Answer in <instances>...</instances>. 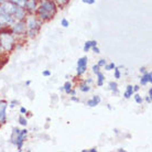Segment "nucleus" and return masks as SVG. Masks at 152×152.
I'll return each mask as SVG.
<instances>
[{"label":"nucleus","instance_id":"nucleus-41","mask_svg":"<svg viewBox=\"0 0 152 152\" xmlns=\"http://www.w3.org/2000/svg\"><path fill=\"white\" fill-rule=\"evenodd\" d=\"M98 150L96 148H91V149H88V152H97Z\"/></svg>","mask_w":152,"mask_h":152},{"label":"nucleus","instance_id":"nucleus-30","mask_svg":"<svg viewBox=\"0 0 152 152\" xmlns=\"http://www.w3.org/2000/svg\"><path fill=\"white\" fill-rule=\"evenodd\" d=\"M42 75L44 76V77H50V76L52 75V73H51L50 69H44V71L42 72Z\"/></svg>","mask_w":152,"mask_h":152},{"label":"nucleus","instance_id":"nucleus-19","mask_svg":"<svg viewBox=\"0 0 152 152\" xmlns=\"http://www.w3.org/2000/svg\"><path fill=\"white\" fill-rule=\"evenodd\" d=\"M20 132V129L18 128V127H15L13 129H12V132H11V136H10V139H9V142L11 143V145H13V142H15V138H17V136L19 134Z\"/></svg>","mask_w":152,"mask_h":152},{"label":"nucleus","instance_id":"nucleus-49","mask_svg":"<svg viewBox=\"0 0 152 152\" xmlns=\"http://www.w3.org/2000/svg\"><path fill=\"white\" fill-rule=\"evenodd\" d=\"M2 12L4 11H2V8H1V4H0V13H2Z\"/></svg>","mask_w":152,"mask_h":152},{"label":"nucleus","instance_id":"nucleus-29","mask_svg":"<svg viewBox=\"0 0 152 152\" xmlns=\"http://www.w3.org/2000/svg\"><path fill=\"white\" fill-rule=\"evenodd\" d=\"M100 71V67H99L97 64H94L93 66H91V72L94 73V74H96L97 72H99Z\"/></svg>","mask_w":152,"mask_h":152},{"label":"nucleus","instance_id":"nucleus-25","mask_svg":"<svg viewBox=\"0 0 152 152\" xmlns=\"http://www.w3.org/2000/svg\"><path fill=\"white\" fill-rule=\"evenodd\" d=\"M115 67H116V64H115L114 62H110V63H106V64H105V66H104L105 71H107V72H109V71H113Z\"/></svg>","mask_w":152,"mask_h":152},{"label":"nucleus","instance_id":"nucleus-12","mask_svg":"<svg viewBox=\"0 0 152 152\" xmlns=\"http://www.w3.org/2000/svg\"><path fill=\"white\" fill-rule=\"evenodd\" d=\"M151 83H152V73L147 71V72L143 73L140 76V85L145 86L147 84H151Z\"/></svg>","mask_w":152,"mask_h":152},{"label":"nucleus","instance_id":"nucleus-5","mask_svg":"<svg viewBox=\"0 0 152 152\" xmlns=\"http://www.w3.org/2000/svg\"><path fill=\"white\" fill-rule=\"evenodd\" d=\"M28 133H29V130H28L27 128H24V129L20 130L19 134L15 138V142H13V145L17 147L18 151H22L23 150V145H24V141H26V139H27V137H28Z\"/></svg>","mask_w":152,"mask_h":152},{"label":"nucleus","instance_id":"nucleus-22","mask_svg":"<svg viewBox=\"0 0 152 152\" xmlns=\"http://www.w3.org/2000/svg\"><path fill=\"white\" fill-rule=\"evenodd\" d=\"M54 2L56 4L57 7L63 8V7H65V6H67V4H69V0H54Z\"/></svg>","mask_w":152,"mask_h":152},{"label":"nucleus","instance_id":"nucleus-7","mask_svg":"<svg viewBox=\"0 0 152 152\" xmlns=\"http://www.w3.org/2000/svg\"><path fill=\"white\" fill-rule=\"evenodd\" d=\"M39 7V0H27L24 4V9L28 15H35Z\"/></svg>","mask_w":152,"mask_h":152},{"label":"nucleus","instance_id":"nucleus-45","mask_svg":"<svg viewBox=\"0 0 152 152\" xmlns=\"http://www.w3.org/2000/svg\"><path fill=\"white\" fill-rule=\"evenodd\" d=\"M82 152H88V149H83V150H82Z\"/></svg>","mask_w":152,"mask_h":152},{"label":"nucleus","instance_id":"nucleus-18","mask_svg":"<svg viewBox=\"0 0 152 152\" xmlns=\"http://www.w3.org/2000/svg\"><path fill=\"white\" fill-rule=\"evenodd\" d=\"M133 95V88H132V85H127V87H126V91L124 93V98L126 99H129L131 98V96Z\"/></svg>","mask_w":152,"mask_h":152},{"label":"nucleus","instance_id":"nucleus-34","mask_svg":"<svg viewBox=\"0 0 152 152\" xmlns=\"http://www.w3.org/2000/svg\"><path fill=\"white\" fill-rule=\"evenodd\" d=\"M84 4H94L96 2V0H82Z\"/></svg>","mask_w":152,"mask_h":152},{"label":"nucleus","instance_id":"nucleus-6","mask_svg":"<svg viewBox=\"0 0 152 152\" xmlns=\"http://www.w3.org/2000/svg\"><path fill=\"white\" fill-rule=\"evenodd\" d=\"M88 58L87 56H82L77 60V67H76V75L82 76L87 71Z\"/></svg>","mask_w":152,"mask_h":152},{"label":"nucleus","instance_id":"nucleus-11","mask_svg":"<svg viewBox=\"0 0 152 152\" xmlns=\"http://www.w3.org/2000/svg\"><path fill=\"white\" fill-rule=\"evenodd\" d=\"M27 15H28V12L26 11V9H24V8L17 7V9H15V11L13 12L12 17H13V19H15V21H20V20L26 19Z\"/></svg>","mask_w":152,"mask_h":152},{"label":"nucleus","instance_id":"nucleus-15","mask_svg":"<svg viewBox=\"0 0 152 152\" xmlns=\"http://www.w3.org/2000/svg\"><path fill=\"white\" fill-rule=\"evenodd\" d=\"M96 78H97L96 85H97L98 87H103L104 84H105V75L99 71V72L96 73Z\"/></svg>","mask_w":152,"mask_h":152},{"label":"nucleus","instance_id":"nucleus-35","mask_svg":"<svg viewBox=\"0 0 152 152\" xmlns=\"http://www.w3.org/2000/svg\"><path fill=\"white\" fill-rule=\"evenodd\" d=\"M91 50H93V52H95L96 54H99V53H100V49H99V48L97 45H96V46H93V48H91Z\"/></svg>","mask_w":152,"mask_h":152},{"label":"nucleus","instance_id":"nucleus-44","mask_svg":"<svg viewBox=\"0 0 152 152\" xmlns=\"http://www.w3.org/2000/svg\"><path fill=\"white\" fill-rule=\"evenodd\" d=\"M117 151H118V152H126V150H125V149H122V148H120V149H118Z\"/></svg>","mask_w":152,"mask_h":152},{"label":"nucleus","instance_id":"nucleus-31","mask_svg":"<svg viewBox=\"0 0 152 152\" xmlns=\"http://www.w3.org/2000/svg\"><path fill=\"white\" fill-rule=\"evenodd\" d=\"M18 104H19V102H18V100H11V102H10V103L8 104V105H9V107H10V108H15V106H17V105H18Z\"/></svg>","mask_w":152,"mask_h":152},{"label":"nucleus","instance_id":"nucleus-39","mask_svg":"<svg viewBox=\"0 0 152 152\" xmlns=\"http://www.w3.org/2000/svg\"><path fill=\"white\" fill-rule=\"evenodd\" d=\"M139 71H140L141 74H143V73L147 72V69H145V66H142V67H140V69H139Z\"/></svg>","mask_w":152,"mask_h":152},{"label":"nucleus","instance_id":"nucleus-9","mask_svg":"<svg viewBox=\"0 0 152 152\" xmlns=\"http://www.w3.org/2000/svg\"><path fill=\"white\" fill-rule=\"evenodd\" d=\"M7 108L8 102L7 100H0V127L7 122Z\"/></svg>","mask_w":152,"mask_h":152},{"label":"nucleus","instance_id":"nucleus-33","mask_svg":"<svg viewBox=\"0 0 152 152\" xmlns=\"http://www.w3.org/2000/svg\"><path fill=\"white\" fill-rule=\"evenodd\" d=\"M20 114L21 115H27L28 114V109L26 107H20Z\"/></svg>","mask_w":152,"mask_h":152},{"label":"nucleus","instance_id":"nucleus-1","mask_svg":"<svg viewBox=\"0 0 152 152\" xmlns=\"http://www.w3.org/2000/svg\"><path fill=\"white\" fill-rule=\"evenodd\" d=\"M57 9L58 7L54 2V0H41L39 2V7L35 15L42 22H45L52 20L56 15Z\"/></svg>","mask_w":152,"mask_h":152},{"label":"nucleus","instance_id":"nucleus-24","mask_svg":"<svg viewBox=\"0 0 152 152\" xmlns=\"http://www.w3.org/2000/svg\"><path fill=\"white\" fill-rule=\"evenodd\" d=\"M10 2H12V4H15L17 7H21L23 8L24 7V4H26V1L27 0H9Z\"/></svg>","mask_w":152,"mask_h":152},{"label":"nucleus","instance_id":"nucleus-20","mask_svg":"<svg viewBox=\"0 0 152 152\" xmlns=\"http://www.w3.org/2000/svg\"><path fill=\"white\" fill-rule=\"evenodd\" d=\"M63 87H64L65 93H66L67 95H69V91H71V89L73 88V83L71 80H66L64 83V85H63Z\"/></svg>","mask_w":152,"mask_h":152},{"label":"nucleus","instance_id":"nucleus-13","mask_svg":"<svg viewBox=\"0 0 152 152\" xmlns=\"http://www.w3.org/2000/svg\"><path fill=\"white\" fill-rule=\"evenodd\" d=\"M100 102H102L100 96L95 95V96H93V97H91V99H88L87 102H86V105H87L88 107H96L100 104Z\"/></svg>","mask_w":152,"mask_h":152},{"label":"nucleus","instance_id":"nucleus-10","mask_svg":"<svg viewBox=\"0 0 152 152\" xmlns=\"http://www.w3.org/2000/svg\"><path fill=\"white\" fill-rule=\"evenodd\" d=\"M1 8H2V11L4 13L12 15L13 12L15 11V9H17V6L15 4H12V2H10L9 0H7V1H4V4H1Z\"/></svg>","mask_w":152,"mask_h":152},{"label":"nucleus","instance_id":"nucleus-3","mask_svg":"<svg viewBox=\"0 0 152 152\" xmlns=\"http://www.w3.org/2000/svg\"><path fill=\"white\" fill-rule=\"evenodd\" d=\"M24 21L27 24V37L30 39L35 38L41 30L43 22L37 17V15H27Z\"/></svg>","mask_w":152,"mask_h":152},{"label":"nucleus","instance_id":"nucleus-26","mask_svg":"<svg viewBox=\"0 0 152 152\" xmlns=\"http://www.w3.org/2000/svg\"><path fill=\"white\" fill-rule=\"evenodd\" d=\"M121 77V72H120V69L118 67V66H116L114 69V78H116V80H119Z\"/></svg>","mask_w":152,"mask_h":152},{"label":"nucleus","instance_id":"nucleus-4","mask_svg":"<svg viewBox=\"0 0 152 152\" xmlns=\"http://www.w3.org/2000/svg\"><path fill=\"white\" fill-rule=\"evenodd\" d=\"M10 30L13 34L15 35L17 39L26 38L27 37V24L24 20H20V21H15V23L10 27Z\"/></svg>","mask_w":152,"mask_h":152},{"label":"nucleus","instance_id":"nucleus-32","mask_svg":"<svg viewBox=\"0 0 152 152\" xmlns=\"http://www.w3.org/2000/svg\"><path fill=\"white\" fill-rule=\"evenodd\" d=\"M71 100H72V102H74V103H80V99L78 98V97H76V95H74V96H71Z\"/></svg>","mask_w":152,"mask_h":152},{"label":"nucleus","instance_id":"nucleus-23","mask_svg":"<svg viewBox=\"0 0 152 152\" xmlns=\"http://www.w3.org/2000/svg\"><path fill=\"white\" fill-rule=\"evenodd\" d=\"M132 96H133V99H134V102H136L138 105H141V104L143 103V98H142V97H141V96L139 95L138 93H133Z\"/></svg>","mask_w":152,"mask_h":152},{"label":"nucleus","instance_id":"nucleus-50","mask_svg":"<svg viewBox=\"0 0 152 152\" xmlns=\"http://www.w3.org/2000/svg\"><path fill=\"white\" fill-rule=\"evenodd\" d=\"M1 52H4V51H2V49H1V45H0V53H1Z\"/></svg>","mask_w":152,"mask_h":152},{"label":"nucleus","instance_id":"nucleus-2","mask_svg":"<svg viewBox=\"0 0 152 152\" xmlns=\"http://www.w3.org/2000/svg\"><path fill=\"white\" fill-rule=\"evenodd\" d=\"M17 38L10 30V28H2L0 30V45L4 52H11L15 48Z\"/></svg>","mask_w":152,"mask_h":152},{"label":"nucleus","instance_id":"nucleus-47","mask_svg":"<svg viewBox=\"0 0 152 152\" xmlns=\"http://www.w3.org/2000/svg\"><path fill=\"white\" fill-rule=\"evenodd\" d=\"M60 91H64V87H63V86H62V87H60Z\"/></svg>","mask_w":152,"mask_h":152},{"label":"nucleus","instance_id":"nucleus-42","mask_svg":"<svg viewBox=\"0 0 152 152\" xmlns=\"http://www.w3.org/2000/svg\"><path fill=\"white\" fill-rule=\"evenodd\" d=\"M148 96H150V97H152V88H151V87L149 88V91H148Z\"/></svg>","mask_w":152,"mask_h":152},{"label":"nucleus","instance_id":"nucleus-27","mask_svg":"<svg viewBox=\"0 0 152 152\" xmlns=\"http://www.w3.org/2000/svg\"><path fill=\"white\" fill-rule=\"evenodd\" d=\"M61 26L63 28H67L69 26V21L66 18H63V19L61 20Z\"/></svg>","mask_w":152,"mask_h":152},{"label":"nucleus","instance_id":"nucleus-43","mask_svg":"<svg viewBox=\"0 0 152 152\" xmlns=\"http://www.w3.org/2000/svg\"><path fill=\"white\" fill-rule=\"evenodd\" d=\"M30 85H31V80H26V86H30Z\"/></svg>","mask_w":152,"mask_h":152},{"label":"nucleus","instance_id":"nucleus-40","mask_svg":"<svg viewBox=\"0 0 152 152\" xmlns=\"http://www.w3.org/2000/svg\"><path fill=\"white\" fill-rule=\"evenodd\" d=\"M74 95H76V91L75 89H71V91H69V96H74Z\"/></svg>","mask_w":152,"mask_h":152},{"label":"nucleus","instance_id":"nucleus-38","mask_svg":"<svg viewBox=\"0 0 152 152\" xmlns=\"http://www.w3.org/2000/svg\"><path fill=\"white\" fill-rule=\"evenodd\" d=\"M84 82H85V83H87V84H89V85H91V84L93 83V78H91V77H88L87 80H84Z\"/></svg>","mask_w":152,"mask_h":152},{"label":"nucleus","instance_id":"nucleus-28","mask_svg":"<svg viewBox=\"0 0 152 152\" xmlns=\"http://www.w3.org/2000/svg\"><path fill=\"white\" fill-rule=\"evenodd\" d=\"M107 63V61L105 60V58H100V60H98V62H97V65H98L99 67L102 69V67H104L105 66V64Z\"/></svg>","mask_w":152,"mask_h":152},{"label":"nucleus","instance_id":"nucleus-8","mask_svg":"<svg viewBox=\"0 0 152 152\" xmlns=\"http://www.w3.org/2000/svg\"><path fill=\"white\" fill-rule=\"evenodd\" d=\"M15 20L13 19V17L11 15H8V13H0V24L4 28H10L15 23Z\"/></svg>","mask_w":152,"mask_h":152},{"label":"nucleus","instance_id":"nucleus-51","mask_svg":"<svg viewBox=\"0 0 152 152\" xmlns=\"http://www.w3.org/2000/svg\"><path fill=\"white\" fill-rule=\"evenodd\" d=\"M2 28H4V27H2V26H1V24H0V30H1V29H2Z\"/></svg>","mask_w":152,"mask_h":152},{"label":"nucleus","instance_id":"nucleus-36","mask_svg":"<svg viewBox=\"0 0 152 152\" xmlns=\"http://www.w3.org/2000/svg\"><path fill=\"white\" fill-rule=\"evenodd\" d=\"M132 88H133V93H138L139 89H140V85H134V86H132Z\"/></svg>","mask_w":152,"mask_h":152},{"label":"nucleus","instance_id":"nucleus-48","mask_svg":"<svg viewBox=\"0 0 152 152\" xmlns=\"http://www.w3.org/2000/svg\"><path fill=\"white\" fill-rule=\"evenodd\" d=\"M4 1H7V0H0V4H4Z\"/></svg>","mask_w":152,"mask_h":152},{"label":"nucleus","instance_id":"nucleus-21","mask_svg":"<svg viewBox=\"0 0 152 152\" xmlns=\"http://www.w3.org/2000/svg\"><path fill=\"white\" fill-rule=\"evenodd\" d=\"M18 122H19L21 126H23V127H27L28 119L26 118V116H24V115H20L19 117H18Z\"/></svg>","mask_w":152,"mask_h":152},{"label":"nucleus","instance_id":"nucleus-14","mask_svg":"<svg viewBox=\"0 0 152 152\" xmlns=\"http://www.w3.org/2000/svg\"><path fill=\"white\" fill-rule=\"evenodd\" d=\"M108 86H109V89L111 91V93H113L114 96H118L120 94V91H119V88H118L117 82H109V83H108Z\"/></svg>","mask_w":152,"mask_h":152},{"label":"nucleus","instance_id":"nucleus-16","mask_svg":"<svg viewBox=\"0 0 152 152\" xmlns=\"http://www.w3.org/2000/svg\"><path fill=\"white\" fill-rule=\"evenodd\" d=\"M96 45H97V41L96 40H88L84 44V52H88L93 46H96Z\"/></svg>","mask_w":152,"mask_h":152},{"label":"nucleus","instance_id":"nucleus-37","mask_svg":"<svg viewBox=\"0 0 152 152\" xmlns=\"http://www.w3.org/2000/svg\"><path fill=\"white\" fill-rule=\"evenodd\" d=\"M145 102L149 104V105H151V103H152V97H150V96H145Z\"/></svg>","mask_w":152,"mask_h":152},{"label":"nucleus","instance_id":"nucleus-17","mask_svg":"<svg viewBox=\"0 0 152 152\" xmlns=\"http://www.w3.org/2000/svg\"><path fill=\"white\" fill-rule=\"evenodd\" d=\"M78 88H80V91H82V93H89L91 89V85L87 83H85V82H80V85H78Z\"/></svg>","mask_w":152,"mask_h":152},{"label":"nucleus","instance_id":"nucleus-46","mask_svg":"<svg viewBox=\"0 0 152 152\" xmlns=\"http://www.w3.org/2000/svg\"><path fill=\"white\" fill-rule=\"evenodd\" d=\"M107 108H108L109 110H111V106H110V105H107Z\"/></svg>","mask_w":152,"mask_h":152}]
</instances>
